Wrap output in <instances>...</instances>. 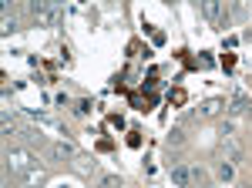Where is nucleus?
<instances>
[{
    "instance_id": "obj_1",
    "label": "nucleus",
    "mask_w": 252,
    "mask_h": 188,
    "mask_svg": "<svg viewBox=\"0 0 252 188\" xmlns=\"http://www.w3.org/2000/svg\"><path fill=\"white\" fill-rule=\"evenodd\" d=\"M172 182H175L178 188H195L192 165H185V161H172Z\"/></svg>"
},
{
    "instance_id": "obj_2",
    "label": "nucleus",
    "mask_w": 252,
    "mask_h": 188,
    "mask_svg": "<svg viewBox=\"0 0 252 188\" xmlns=\"http://www.w3.org/2000/svg\"><path fill=\"white\" fill-rule=\"evenodd\" d=\"M202 14L209 17L212 27H225V20H222V3H219V0H205V3H202Z\"/></svg>"
},
{
    "instance_id": "obj_3",
    "label": "nucleus",
    "mask_w": 252,
    "mask_h": 188,
    "mask_svg": "<svg viewBox=\"0 0 252 188\" xmlns=\"http://www.w3.org/2000/svg\"><path fill=\"white\" fill-rule=\"evenodd\" d=\"M47 155H51L54 161H64V158H78V151H74V145H71V141H64V138H61V141H54Z\"/></svg>"
},
{
    "instance_id": "obj_4",
    "label": "nucleus",
    "mask_w": 252,
    "mask_h": 188,
    "mask_svg": "<svg viewBox=\"0 0 252 188\" xmlns=\"http://www.w3.org/2000/svg\"><path fill=\"white\" fill-rule=\"evenodd\" d=\"M215 171H219L222 182H232L235 178V161H229V158H215Z\"/></svg>"
},
{
    "instance_id": "obj_5",
    "label": "nucleus",
    "mask_w": 252,
    "mask_h": 188,
    "mask_svg": "<svg viewBox=\"0 0 252 188\" xmlns=\"http://www.w3.org/2000/svg\"><path fill=\"white\" fill-rule=\"evenodd\" d=\"M10 165H14V168H17V171H24V168H27V165H31V158H27V151L14 148V151H10Z\"/></svg>"
},
{
    "instance_id": "obj_6",
    "label": "nucleus",
    "mask_w": 252,
    "mask_h": 188,
    "mask_svg": "<svg viewBox=\"0 0 252 188\" xmlns=\"http://www.w3.org/2000/svg\"><path fill=\"white\" fill-rule=\"evenodd\" d=\"M17 138H24L27 145H44V134L34 131V128H24V125H20V134H17Z\"/></svg>"
},
{
    "instance_id": "obj_7",
    "label": "nucleus",
    "mask_w": 252,
    "mask_h": 188,
    "mask_svg": "<svg viewBox=\"0 0 252 188\" xmlns=\"http://www.w3.org/2000/svg\"><path fill=\"white\" fill-rule=\"evenodd\" d=\"M249 108H252L249 97H246L242 91H235V94H232V111H235V114H242V111H249Z\"/></svg>"
},
{
    "instance_id": "obj_8",
    "label": "nucleus",
    "mask_w": 252,
    "mask_h": 188,
    "mask_svg": "<svg viewBox=\"0 0 252 188\" xmlns=\"http://www.w3.org/2000/svg\"><path fill=\"white\" fill-rule=\"evenodd\" d=\"M74 168H78L81 175H94V171H97V161H91V158H78V161H74Z\"/></svg>"
},
{
    "instance_id": "obj_9",
    "label": "nucleus",
    "mask_w": 252,
    "mask_h": 188,
    "mask_svg": "<svg viewBox=\"0 0 252 188\" xmlns=\"http://www.w3.org/2000/svg\"><path fill=\"white\" fill-rule=\"evenodd\" d=\"M219 108H222V101H219V97H212V101H205V104H202L198 111H202L205 118H209V114H219Z\"/></svg>"
},
{
    "instance_id": "obj_10",
    "label": "nucleus",
    "mask_w": 252,
    "mask_h": 188,
    "mask_svg": "<svg viewBox=\"0 0 252 188\" xmlns=\"http://www.w3.org/2000/svg\"><path fill=\"white\" fill-rule=\"evenodd\" d=\"M97 185H101V188H125V182H121L118 175H104V178H101Z\"/></svg>"
},
{
    "instance_id": "obj_11",
    "label": "nucleus",
    "mask_w": 252,
    "mask_h": 188,
    "mask_svg": "<svg viewBox=\"0 0 252 188\" xmlns=\"http://www.w3.org/2000/svg\"><path fill=\"white\" fill-rule=\"evenodd\" d=\"M74 111H78V114H88V111H91V101H78V108H74Z\"/></svg>"
},
{
    "instance_id": "obj_12",
    "label": "nucleus",
    "mask_w": 252,
    "mask_h": 188,
    "mask_svg": "<svg viewBox=\"0 0 252 188\" xmlns=\"http://www.w3.org/2000/svg\"><path fill=\"white\" fill-rule=\"evenodd\" d=\"M182 141H185V138H182V131H172V134H168V145H182Z\"/></svg>"
},
{
    "instance_id": "obj_13",
    "label": "nucleus",
    "mask_w": 252,
    "mask_h": 188,
    "mask_svg": "<svg viewBox=\"0 0 252 188\" xmlns=\"http://www.w3.org/2000/svg\"><path fill=\"white\" fill-rule=\"evenodd\" d=\"M3 31H17V20H14V17H3Z\"/></svg>"
},
{
    "instance_id": "obj_14",
    "label": "nucleus",
    "mask_w": 252,
    "mask_h": 188,
    "mask_svg": "<svg viewBox=\"0 0 252 188\" xmlns=\"http://www.w3.org/2000/svg\"><path fill=\"white\" fill-rule=\"evenodd\" d=\"M246 40H252V27H249V31H246Z\"/></svg>"
}]
</instances>
